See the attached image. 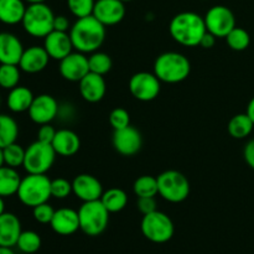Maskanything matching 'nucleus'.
Listing matches in <instances>:
<instances>
[{
    "mask_svg": "<svg viewBox=\"0 0 254 254\" xmlns=\"http://www.w3.org/2000/svg\"><path fill=\"white\" fill-rule=\"evenodd\" d=\"M73 49L82 54H92L98 51L106 39V26L93 15L77 19L69 29Z\"/></svg>",
    "mask_w": 254,
    "mask_h": 254,
    "instance_id": "f257e3e1",
    "label": "nucleus"
},
{
    "mask_svg": "<svg viewBox=\"0 0 254 254\" xmlns=\"http://www.w3.org/2000/svg\"><path fill=\"white\" fill-rule=\"evenodd\" d=\"M206 31L205 19L193 11L179 12L169 24V32L173 40L183 46H198Z\"/></svg>",
    "mask_w": 254,
    "mask_h": 254,
    "instance_id": "f03ea898",
    "label": "nucleus"
},
{
    "mask_svg": "<svg viewBox=\"0 0 254 254\" xmlns=\"http://www.w3.org/2000/svg\"><path fill=\"white\" fill-rule=\"evenodd\" d=\"M190 61L180 52H164L154 62V73L165 83H180L190 76Z\"/></svg>",
    "mask_w": 254,
    "mask_h": 254,
    "instance_id": "7ed1b4c3",
    "label": "nucleus"
},
{
    "mask_svg": "<svg viewBox=\"0 0 254 254\" xmlns=\"http://www.w3.org/2000/svg\"><path fill=\"white\" fill-rule=\"evenodd\" d=\"M16 196L20 202L27 207L34 208L35 206L47 202L52 197L51 180L46 174H27V176L21 179Z\"/></svg>",
    "mask_w": 254,
    "mask_h": 254,
    "instance_id": "20e7f679",
    "label": "nucleus"
},
{
    "mask_svg": "<svg viewBox=\"0 0 254 254\" xmlns=\"http://www.w3.org/2000/svg\"><path fill=\"white\" fill-rule=\"evenodd\" d=\"M55 16L51 7L45 2L30 4L26 6L21 24L25 31L32 37H46L54 31Z\"/></svg>",
    "mask_w": 254,
    "mask_h": 254,
    "instance_id": "39448f33",
    "label": "nucleus"
},
{
    "mask_svg": "<svg viewBox=\"0 0 254 254\" xmlns=\"http://www.w3.org/2000/svg\"><path fill=\"white\" fill-rule=\"evenodd\" d=\"M78 217L79 230L91 237L102 235L108 227L109 212L101 200L83 202L78 210Z\"/></svg>",
    "mask_w": 254,
    "mask_h": 254,
    "instance_id": "423d86ee",
    "label": "nucleus"
},
{
    "mask_svg": "<svg viewBox=\"0 0 254 254\" xmlns=\"http://www.w3.org/2000/svg\"><path fill=\"white\" fill-rule=\"evenodd\" d=\"M159 195L171 203H180L190 195V183L183 173L166 170L158 176Z\"/></svg>",
    "mask_w": 254,
    "mask_h": 254,
    "instance_id": "0eeeda50",
    "label": "nucleus"
},
{
    "mask_svg": "<svg viewBox=\"0 0 254 254\" xmlns=\"http://www.w3.org/2000/svg\"><path fill=\"white\" fill-rule=\"evenodd\" d=\"M140 227L144 237L158 245L169 242L175 232L171 218L166 213L158 210L149 215H144Z\"/></svg>",
    "mask_w": 254,
    "mask_h": 254,
    "instance_id": "6e6552de",
    "label": "nucleus"
},
{
    "mask_svg": "<svg viewBox=\"0 0 254 254\" xmlns=\"http://www.w3.org/2000/svg\"><path fill=\"white\" fill-rule=\"evenodd\" d=\"M56 158L52 144L34 141L25 150L24 169L27 174H46L52 168Z\"/></svg>",
    "mask_w": 254,
    "mask_h": 254,
    "instance_id": "1a4fd4ad",
    "label": "nucleus"
},
{
    "mask_svg": "<svg viewBox=\"0 0 254 254\" xmlns=\"http://www.w3.org/2000/svg\"><path fill=\"white\" fill-rule=\"evenodd\" d=\"M206 29L216 37H226L236 27V17L232 10L225 5H215L203 16Z\"/></svg>",
    "mask_w": 254,
    "mask_h": 254,
    "instance_id": "9d476101",
    "label": "nucleus"
},
{
    "mask_svg": "<svg viewBox=\"0 0 254 254\" xmlns=\"http://www.w3.org/2000/svg\"><path fill=\"white\" fill-rule=\"evenodd\" d=\"M160 79L155 73L150 72H136L129 79V91L131 96L140 102L154 101L161 89Z\"/></svg>",
    "mask_w": 254,
    "mask_h": 254,
    "instance_id": "9b49d317",
    "label": "nucleus"
},
{
    "mask_svg": "<svg viewBox=\"0 0 254 254\" xmlns=\"http://www.w3.org/2000/svg\"><path fill=\"white\" fill-rule=\"evenodd\" d=\"M29 117L34 123L39 126L49 124L54 121L59 114V103L55 97L50 94H40L32 101L29 108Z\"/></svg>",
    "mask_w": 254,
    "mask_h": 254,
    "instance_id": "f8f14e48",
    "label": "nucleus"
},
{
    "mask_svg": "<svg viewBox=\"0 0 254 254\" xmlns=\"http://www.w3.org/2000/svg\"><path fill=\"white\" fill-rule=\"evenodd\" d=\"M113 146L121 155L133 156L140 151L143 146V136L138 129L131 126L114 130Z\"/></svg>",
    "mask_w": 254,
    "mask_h": 254,
    "instance_id": "ddd939ff",
    "label": "nucleus"
},
{
    "mask_svg": "<svg viewBox=\"0 0 254 254\" xmlns=\"http://www.w3.org/2000/svg\"><path fill=\"white\" fill-rule=\"evenodd\" d=\"M60 73L66 81L79 82L89 72L88 57L82 52H71L60 61Z\"/></svg>",
    "mask_w": 254,
    "mask_h": 254,
    "instance_id": "4468645a",
    "label": "nucleus"
},
{
    "mask_svg": "<svg viewBox=\"0 0 254 254\" xmlns=\"http://www.w3.org/2000/svg\"><path fill=\"white\" fill-rule=\"evenodd\" d=\"M72 192L83 202L101 200L103 186L101 181L89 174H79L72 181Z\"/></svg>",
    "mask_w": 254,
    "mask_h": 254,
    "instance_id": "2eb2a0df",
    "label": "nucleus"
},
{
    "mask_svg": "<svg viewBox=\"0 0 254 254\" xmlns=\"http://www.w3.org/2000/svg\"><path fill=\"white\" fill-rule=\"evenodd\" d=\"M92 15L104 26H113L124 19L126 6L121 0H96Z\"/></svg>",
    "mask_w": 254,
    "mask_h": 254,
    "instance_id": "dca6fc26",
    "label": "nucleus"
},
{
    "mask_svg": "<svg viewBox=\"0 0 254 254\" xmlns=\"http://www.w3.org/2000/svg\"><path fill=\"white\" fill-rule=\"evenodd\" d=\"M44 47L49 54L50 59L61 61L62 59L71 54L73 50V44H72L69 34L54 30L44 39Z\"/></svg>",
    "mask_w": 254,
    "mask_h": 254,
    "instance_id": "f3484780",
    "label": "nucleus"
},
{
    "mask_svg": "<svg viewBox=\"0 0 254 254\" xmlns=\"http://www.w3.org/2000/svg\"><path fill=\"white\" fill-rule=\"evenodd\" d=\"M79 83V93L82 98L88 103H97L104 98L107 92V84L104 77L101 74L88 72Z\"/></svg>",
    "mask_w": 254,
    "mask_h": 254,
    "instance_id": "a211bd4d",
    "label": "nucleus"
},
{
    "mask_svg": "<svg viewBox=\"0 0 254 254\" xmlns=\"http://www.w3.org/2000/svg\"><path fill=\"white\" fill-rule=\"evenodd\" d=\"M54 232L60 236H71L79 230L78 211L73 208L64 207L55 211V215L50 223Z\"/></svg>",
    "mask_w": 254,
    "mask_h": 254,
    "instance_id": "6ab92c4d",
    "label": "nucleus"
},
{
    "mask_svg": "<svg viewBox=\"0 0 254 254\" xmlns=\"http://www.w3.org/2000/svg\"><path fill=\"white\" fill-rule=\"evenodd\" d=\"M50 61V56L44 46H31L24 50L20 59L19 67L26 73H39L44 71Z\"/></svg>",
    "mask_w": 254,
    "mask_h": 254,
    "instance_id": "aec40b11",
    "label": "nucleus"
},
{
    "mask_svg": "<svg viewBox=\"0 0 254 254\" xmlns=\"http://www.w3.org/2000/svg\"><path fill=\"white\" fill-rule=\"evenodd\" d=\"M24 50L16 35L0 32V64H19Z\"/></svg>",
    "mask_w": 254,
    "mask_h": 254,
    "instance_id": "412c9836",
    "label": "nucleus"
},
{
    "mask_svg": "<svg viewBox=\"0 0 254 254\" xmlns=\"http://www.w3.org/2000/svg\"><path fill=\"white\" fill-rule=\"evenodd\" d=\"M21 222L16 215L4 212L0 215V247L12 248L21 235Z\"/></svg>",
    "mask_w": 254,
    "mask_h": 254,
    "instance_id": "4be33fe9",
    "label": "nucleus"
},
{
    "mask_svg": "<svg viewBox=\"0 0 254 254\" xmlns=\"http://www.w3.org/2000/svg\"><path fill=\"white\" fill-rule=\"evenodd\" d=\"M52 146H54L56 154L64 156V158H69L78 153L79 148H81V140L73 130L60 129L56 131Z\"/></svg>",
    "mask_w": 254,
    "mask_h": 254,
    "instance_id": "5701e85b",
    "label": "nucleus"
},
{
    "mask_svg": "<svg viewBox=\"0 0 254 254\" xmlns=\"http://www.w3.org/2000/svg\"><path fill=\"white\" fill-rule=\"evenodd\" d=\"M35 96L27 87L16 86L15 88L10 89L6 98L7 108L14 113H22L27 112L31 107Z\"/></svg>",
    "mask_w": 254,
    "mask_h": 254,
    "instance_id": "b1692460",
    "label": "nucleus"
},
{
    "mask_svg": "<svg viewBox=\"0 0 254 254\" xmlns=\"http://www.w3.org/2000/svg\"><path fill=\"white\" fill-rule=\"evenodd\" d=\"M26 6L24 0H0V22L16 25L24 19Z\"/></svg>",
    "mask_w": 254,
    "mask_h": 254,
    "instance_id": "393cba45",
    "label": "nucleus"
},
{
    "mask_svg": "<svg viewBox=\"0 0 254 254\" xmlns=\"http://www.w3.org/2000/svg\"><path fill=\"white\" fill-rule=\"evenodd\" d=\"M20 183H21V178L16 169L6 165L0 168V196L2 198L16 195Z\"/></svg>",
    "mask_w": 254,
    "mask_h": 254,
    "instance_id": "a878e982",
    "label": "nucleus"
},
{
    "mask_svg": "<svg viewBox=\"0 0 254 254\" xmlns=\"http://www.w3.org/2000/svg\"><path fill=\"white\" fill-rule=\"evenodd\" d=\"M101 202L108 210L109 213H117L124 210L128 203V196L126 191L118 188H112L104 191L101 197Z\"/></svg>",
    "mask_w": 254,
    "mask_h": 254,
    "instance_id": "bb28decb",
    "label": "nucleus"
},
{
    "mask_svg": "<svg viewBox=\"0 0 254 254\" xmlns=\"http://www.w3.org/2000/svg\"><path fill=\"white\" fill-rule=\"evenodd\" d=\"M254 123L247 113L236 114L228 122V133L235 139H245L253 131Z\"/></svg>",
    "mask_w": 254,
    "mask_h": 254,
    "instance_id": "cd10ccee",
    "label": "nucleus"
},
{
    "mask_svg": "<svg viewBox=\"0 0 254 254\" xmlns=\"http://www.w3.org/2000/svg\"><path fill=\"white\" fill-rule=\"evenodd\" d=\"M19 136V126L12 117L7 114H0V148L12 143H16Z\"/></svg>",
    "mask_w": 254,
    "mask_h": 254,
    "instance_id": "c85d7f7f",
    "label": "nucleus"
},
{
    "mask_svg": "<svg viewBox=\"0 0 254 254\" xmlns=\"http://www.w3.org/2000/svg\"><path fill=\"white\" fill-rule=\"evenodd\" d=\"M134 193L138 197H155L159 193L158 179L151 175H143L134 181Z\"/></svg>",
    "mask_w": 254,
    "mask_h": 254,
    "instance_id": "c756f323",
    "label": "nucleus"
},
{
    "mask_svg": "<svg viewBox=\"0 0 254 254\" xmlns=\"http://www.w3.org/2000/svg\"><path fill=\"white\" fill-rule=\"evenodd\" d=\"M88 64L89 72L104 76V74H107L112 69L113 61H112L111 56L107 55L106 52L96 51L92 52L91 56L88 57Z\"/></svg>",
    "mask_w": 254,
    "mask_h": 254,
    "instance_id": "7c9ffc66",
    "label": "nucleus"
},
{
    "mask_svg": "<svg viewBox=\"0 0 254 254\" xmlns=\"http://www.w3.org/2000/svg\"><path fill=\"white\" fill-rule=\"evenodd\" d=\"M19 64H0V87L4 89H12L19 86L20 81Z\"/></svg>",
    "mask_w": 254,
    "mask_h": 254,
    "instance_id": "2f4dec72",
    "label": "nucleus"
},
{
    "mask_svg": "<svg viewBox=\"0 0 254 254\" xmlns=\"http://www.w3.org/2000/svg\"><path fill=\"white\" fill-rule=\"evenodd\" d=\"M16 247L25 254H34L41 248V237L34 231H22Z\"/></svg>",
    "mask_w": 254,
    "mask_h": 254,
    "instance_id": "473e14b6",
    "label": "nucleus"
},
{
    "mask_svg": "<svg viewBox=\"0 0 254 254\" xmlns=\"http://www.w3.org/2000/svg\"><path fill=\"white\" fill-rule=\"evenodd\" d=\"M25 150H26V149H24L17 143H12L10 144V145L5 146V148L2 149L5 165L14 169L20 168V166L24 165Z\"/></svg>",
    "mask_w": 254,
    "mask_h": 254,
    "instance_id": "72a5a7b5",
    "label": "nucleus"
},
{
    "mask_svg": "<svg viewBox=\"0 0 254 254\" xmlns=\"http://www.w3.org/2000/svg\"><path fill=\"white\" fill-rule=\"evenodd\" d=\"M226 40H227V45L230 46V49L233 51H245L251 44V36L247 30L237 26L226 36Z\"/></svg>",
    "mask_w": 254,
    "mask_h": 254,
    "instance_id": "f704fd0d",
    "label": "nucleus"
},
{
    "mask_svg": "<svg viewBox=\"0 0 254 254\" xmlns=\"http://www.w3.org/2000/svg\"><path fill=\"white\" fill-rule=\"evenodd\" d=\"M96 0H67V6L71 14L77 19L93 14Z\"/></svg>",
    "mask_w": 254,
    "mask_h": 254,
    "instance_id": "c9c22d12",
    "label": "nucleus"
},
{
    "mask_svg": "<svg viewBox=\"0 0 254 254\" xmlns=\"http://www.w3.org/2000/svg\"><path fill=\"white\" fill-rule=\"evenodd\" d=\"M72 193V183L67 179L59 178L51 180V196L59 200L67 198Z\"/></svg>",
    "mask_w": 254,
    "mask_h": 254,
    "instance_id": "e433bc0d",
    "label": "nucleus"
},
{
    "mask_svg": "<svg viewBox=\"0 0 254 254\" xmlns=\"http://www.w3.org/2000/svg\"><path fill=\"white\" fill-rule=\"evenodd\" d=\"M109 124L114 130L127 128L130 126V114L124 108H116L109 114Z\"/></svg>",
    "mask_w": 254,
    "mask_h": 254,
    "instance_id": "4c0bfd02",
    "label": "nucleus"
},
{
    "mask_svg": "<svg viewBox=\"0 0 254 254\" xmlns=\"http://www.w3.org/2000/svg\"><path fill=\"white\" fill-rule=\"evenodd\" d=\"M54 207L51 205H49L47 202L41 203L39 206H35L32 208V216H34L35 220L39 223H42V225H50L52 221V217L55 215Z\"/></svg>",
    "mask_w": 254,
    "mask_h": 254,
    "instance_id": "58836bf2",
    "label": "nucleus"
},
{
    "mask_svg": "<svg viewBox=\"0 0 254 254\" xmlns=\"http://www.w3.org/2000/svg\"><path fill=\"white\" fill-rule=\"evenodd\" d=\"M136 208L141 215H149V213L156 211V201L154 197H138L136 201Z\"/></svg>",
    "mask_w": 254,
    "mask_h": 254,
    "instance_id": "ea45409f",
    "label": "nucleus"
},
{
    "mask_svg": "<svg viewBox=\"0 0 254 254\" xmlns=\"http://www.w3.org/2000/svg\"><path fill=\"white\" fill-rule=\"evenodd\" d=\"M56 129L50 123L44 124V126L40 127L39 131H37V140L46 144H52L55 135H56Z\"/></svg>",
    "mask_w": 254,
    "mask_h": 254,
    "instance_id": "a19ab883",
    "label": "nucleus"
},
{
    "mask_svg": "<svg viewBox=\"0 0 254 254\" xmlns=\"http://www.w3.org/2000/svg\"><path fill=\"white\" fill-rule=\"evenodd\" d=\"M69 29H71L69 20L67 19L64 15H56V16H55L54 30H57V31H62V32H67Z\"/></svg>",
    "mask_w": 254,
    "mask_h": 254,
    "instance_id": "79ce46f5",
    "label": "nucleus"
},
{
    "mask_svg": "<svg viewBox=\"0 0 254 254\" xmlns=\"http://www.w3.org/2000/svg\"><path fill=\"white\" fill-rule=\"evenodd\" d=\"M243 156H245V160L248 164V166L254 170V139L246 144L245 150H243Z\"/></svg>",
    "mask_w": 254,
    "mask_h": 254,
    "instance_id": "37998d69",
    "label": "nucleus"
},
{
    "mask_svg": "<svg viewBox=\"0 0 254 254\" xmlns=\"http://www.w3.org/2000/svg\"><path fill=\"white\" fill-rule=\"evenodd\" d=\"M216 39H217V37H216L215 35H212L211 32L206 31V34L202 36V39H201L200 45H198V46H201L202 49H206V50L212 49V47L216 45Z\"/></svg>",
    "mask_w": 254,
    "mask_h": 254,
    "instance_id": "c03bdc74",
    "label": "nucleus"
},
{
    "mask_svg": "<svg viewBox=\"0 0 254 254\" xmlns=\"http://www.w3.org/2000/svg\"><path fill=\"white\" fill-rule=\"evenodd\" d=\"M246 113L248 114V117H250V118L252 119L253 123H254V97H253L252 99H251L250 103H248L247 112H246Z\"/></svg>",
    "mask_w": 254,
    "mask_h": 254,
    "instance_id": "a18cd8bd",
    "label": "nucleus"
},
{
    "mask_svg": "<svg viewBox=\"0 0 254 254\" xmlns=\"http://www.w3.org/2000/svg\"><path fill=\"white\" fill-rule=\"evenodd\" d=\"M0 254H15L10 247H0Z\"/></svg>",
    "mask_w": 254,
    "mask_h": 254,
    "instance_id": "49530a36",
    "label": "nucleus"
},
{
    "mask_svg": "<svg viewBox=\"0 0 254 254\" xmlns=\"http://www.w3.org/2000/svg\"><path fill=\"white\" fill-rule=\"evenodd\" d=\"M5 212V202H4V198L0 196V215Z\"/></svg>",
    "mask_w": 254,
    "mask_h": 254,
    "instance_id": "de8ad7c7",
    "label": "nucleus"
},
{
    "mask_svg": "<svg viewBox=\"0 0 254 254\" xmlns=\"http://www.w3.org/2000/svg\"><path fill=\"white\" fill-rule=\"evenodd\" d=\"M5 164H4V154H2V149L0 148V168H1V166H4Z\"/></svg>",
    "mask_w": 254,
    "mask_h": 254,
    "instance_id": "09e8293b",
    "label": "nucleus"
},
{
    "mask_svg": "<svg viewBox=\"0 0 254 254\" xmlns=\"http://www.w3.org/2000/svg\"><path fill=\"white\" fill-rule=\"evenodd\" d=\"M24 1H27L29 4H37V2H45L46 0H24Z\"/></svg>",
    "mask_w": 254,
    "mask_h": 254,
    "instance_id": "8fccbe9b",
    "label": "nucleus"
},
{
    "mask_svg": "<svg viewBox=\"0 0 254 254\" xmlns=\"http://www.w3.org/2000/svg\"><path fill=\"white\" fill-rule=\"evenodd\" d=\"M121 1H123V2H129V1H133V0H121Z\"/></svg>",
    "mask_w": 254,
    "mask_h": 254,
    "instance_id": "3c124183",
    "label": "nucleus"
},
{
    "mask_svg": "<svg viewBox=\"0 0 254 254\" xmlns=\"http://www.w3.org/2000/svg\"><path fill=\"white\" fill-rule=\"evenodd\" d=\"M202 1H206V0H202Z\"/></svg>",
    "mask_w": 254,
    "mask_h": 254,
    "instance_id": "603ef678",
    "label": "nucleus"
}]
</instances>
